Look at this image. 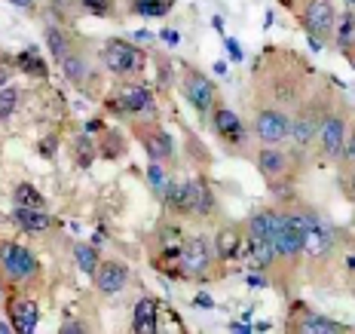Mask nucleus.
Listing matches in <instances>:
<instances>
[{
  "mask_svg": "<svg viewBox=\"0 0 355 334\" xmlns=\"http://www.w3.org/2000/svg\"><path fill=\"white\" fill-rule=\"evenodd\" d=\"M346 132H349V120L343 110L331 108L319 117V132H315V144H319L324 160H340L346 144Z\"/></svg>",
  "mask_w": 355,
  "mask_h": 334,
  "instance_id": "1",
  "label": "nucleus"
},
{
  "mask_svg": "<svg viewBox=\"0 0 355 334\" xmlns=\"http://www.w3.org/2000/svg\"><path fill=\"white\" fill-rule=\"evenodd\" d=\"M0 270L12 282H28L37 276L40 264H37L31 249L19 246V242H3V246H0Z\"/></svg>",
  "mask_w": 355,
  "mask_h": 334,
  "instance_id": "2",
  "label": "nucleus"
},
{
  "mask_svg": "<svg viewBox=\"0 0 355 334\" xmlns=\"http://www.w3.org/2000/svg\"><path fill=\"white\" fill-rule=\"evenodd\" d=\"M101 62L110 74L129 77V74H138L144 68V53L138 47H132L129 40H107L105 49H101Z\"/></svg>",
  "mask_w": 355,
  "mask_h": 334,
  "instance_id": "3",
  "label": "nucleus"
},
{
  "mask_svg": "<svg viewBox=\"0 0 355 334\" xmlns=\"http://www.w3.org/2000/svg\"><path fill=\"white\" fill-rule=\"evenodd\" d=\"M334 25H337V12L331 6V0H309L306 10H303V28L313 37V47L319 49V40H331L334 37Z\"/></svg>",
  "mask_w": 355,
  "mask_h": 334,
  "instance_id": "4",
  "label": "nucleus"
},
{
  "mask_svg": "<svg viewBox=\"0 0 355 334\" xmlns=\"http://www.w3.org/2000/svg\"><path fill=\"white\" fill-rule=\"evenodd\" d=\"M214 258L218 255H214L211 240H205V236H190V240L181 246V270L187 273V279L209 276Z\"/></svg>",
  "mask_w": 355,
  "mask_h": 334,
  "instance_id": "5",
  "label": "nucleus"
},
{
  "mask_svg": "<svg viewBox=\"0 0 355 334\" xmlns=\"http://www.w3.org/2000/svg\"><path fill=\"white\" fill-rule=\"evenodd\" d=\"M254 135L261 144H282L291 135V120L279 108H261L254 117Z\"/></svg>",
  "mask_w": 355,
  "mask_h": 334,
  "instance_id": "6",
  "label": "nucleus"
},
{
  "mask_svg": "<svg viewBox=\"0 0 355 334\" xmlns=\"http://www.w3.org/2000/svg\"><path fill=\"white\" fill-rule=\"evenodd\" d=\"M129 279H132V270L120 261H98L92 273V282L101 294H120L129 285Z\"/></svg>",
  "mask_w": 355,
  "mask_h": 334,
  "instance_id": "7",
  "label": "nucleus"
},
{
  "mask_svg": "<svg viewBox=\"0 0 355 334\" xmlns=\"http://www.w3.org/2000/svg\"><path fill=\"white\" fill-rule=\"evenodd\" d=\"M184 95H187V101L193 105L199 114H209V110H214V83L211 80H205L199 71H187L184 74Z\"/></svg>",
  "mask_w": 355,
  "mask_h": 334,
  "instance_id": "8",
  "label": "nucleus"
},
{
  "mask_svg": "<svg viewBox=\"0 0 355 334\" xmlns=\"http://www.w3.org/2000/svg\"><path fill=\"white\" fill-rule=\"evenodd\" d=\"M303 218H306V227H303V255L309 258H324L334 246V240H331V230L322 224L315 215H306L303 212Z\"/></svg>",
  "mask_w": 355,
  "mask_h": 334,
  "instance_id": "9",
  "label": "nucleus"
},
{
  "mask_svg": "<svg viewBox=\"0 0 355 334\" xmlns=\"http://www.w3.org/2000/svg\"><path fill=\"white\" fill-rule=\"evenodd\" d=\"M114 108L123 110V114H144V110L153 108V92L141 83H125L116 89Z\"/></svg>",
  "mask_w": 355,
  "mask_h": 334,
  "instance_id": "10",
  "label": "nucleus"
},
{
  "mask_svg": "<svg viewBox=\"0 0 355 334\" xmlns=\"http://www.w3.org/2000/svg\"><path fill=\"white\" fill-rule=\"evenodd\" d=\"M257 169L266 175V178H285L291 172V160H288V153L282 151V144H263L261 151H257Z\"/></svg>",
  "mask_w": 355,
  "mask_h": 334,
  "instance_id": "11",
  "label": "nucleus"
},
{
  "mask_svg": "<svg viewBox=\"0 0 355 334\" xmlns=\"http://www.w3.org/2000/svg\"><path fill=\"white\" fill-rule=\"evenodd\" d=\"M138 138H141L147 157H150L153 162L172 160L175 144H172V138H168V132H162V129H157V126H153V129H141V132H138Z\"/></svg>",
  "mask_w": 355,
  "mask_h": 334,
  "instance_id": "12",
  "label": "nucleus"
},
{
  "mask_svg": "<svg viewBox=\"0 0 355 334\" xmlns=\"http://www.w3.org/2000/svg\"><path fill=\"white\" fill-rule=\"evenodd\" d=\"M319 117L322 114H315L313 108H306V110H300L297 117L291 120V138L297 147H309L315 141V132H319Z\"/></svg>",
  "mask_w": 355,
  "mask_h": 334,
  "instance_id": "13",
  "label": "nucleus"
},
{
  "mask_svg": "<svg viewBox=\"0 0 355 334\" xmlns=\"http://www.w3.org/2000/svg\"><path fill=\"white\" fill-rule=\"evenodd\" d=\"M12 221L25 230V233H46L49 230V215L43 209H28V206H16V212H12Z\"/></svg>",
  "mask_w": 355,
  "mask_h": 334,
  "instance_id": "14",
  "label": "nucleus"
},
{
  "mask_svg": "<svg viewBox=\"0 0 355 334\" xmlns=\"http://www.w3.org/2000/svg\"><path fill=\"white\" fill-rule=\"evenodd\" d=\"M214 129L224 141H242L245 138V129H242L239 117L233 114L230 108H214Z\"/></svg>",
  "mask_w": 355,
  "mask_h": 334,
  "instance_id": "15",
  "label": "nucleus"
},
{
  "mask_svg": "<svg viewBox=\"0 0 355 334\" xmlns=\"http://www.w3.org/2000/svg\"><path fill=\"white\" fill-rule=\"evenodd\" d=\"M211 246H214V255H218L220 261H233V258L242 251V233L236 227H224V230H218Z\"/></svg>",
  "mask_w": 355,
  "mask_h": 334,
  "instance_id": "16",
  "label": "nucleus"
},
{
  "mask_svg": "<svg viewBox=\"0 0 355 334\" xmlns=\"http://www.w3.org/2000/svg\"><path fill=\"white\" fill-rule=\"evenodd\" d=\"M214 212V194L205 181H190V215L193 218H209Z\"/></svg>",
  "mask_w": 355,
  "mask_h": 334,
  "instance_id": "17",
  "label": "nucleus"
},
{
  "mask_svg": "<svg viewBox=\"0 0 355 334\" xmlns=\"http://www.w3.org/2000/svg\"><path fill=\"white\" fill-rule=\"evenodd\" d=\"M12 328L19 334H31L37 328V303L34 301H16L12 303Z\"/></svg>",
  "mask_w": 355,
  "mask_h": 334,
  "instance_id": "18",
  "label": "nucleus"
},
{
  "mask_svg": "<svg viewBox=\"0 0 355 334\" xmlns=\"http://www.w3.org/2000/svg\"><path fill=\"white\" fill-rule=\"evenodd\" d=\"M166 206L175 215H190V181L166 184Z\"/></svg>",
  "mask_w": 355,
  "mask_h": 334,
  "instance_id": "19",
  "label": "nucleus"
},
{
  "mask_svg": "<svg viewBox=\"0 0 355 334\" xmlns=\"http://www.w3.org/2000/svg\"><path fill=\"white\" fill-rule=\"evenodd\" d=\"M135 331L138 334H150L157 331V301L153 298H141L135 307Z\"/></svg>",
  "mask_w": 355,
  "mask_h": 334,
  "instance_id": "20",
  "label": "nucleus"
},
{
  "mask_svg": "<svg viewBox=\"0 0 355 334\" xmlns=\"http://www.w3.org/2000/svg\"><path fill=\"white\" fill-rule=\"evenodd\" d=\"M58 65H62L64 77H68L73 86H83L86 80H89V65H86V58L80 56V53H68Z\"/></svg>",
  "mask_w": 355,
  "mask_h": 334,
  "instance_id": "21",
  "label": "nucleus"
},
{
  "mask_svg": "<svg viewBox=\"0 0 355 334\" xmlns=\"http://www.w3.org/2000/svg\"><path fill=\"white\" fill-rule=\"evenodd\" d=\"M248 258H251V264L254 267H261V270H266L272 261H276V249L270 246V240H257V236H251V242H248Z\"/></svg>",
  "mask_w": 355,
  "mask_h": 334,
  "instance_id": "22",
  "label": "nucleus"
},
{
  "mask_svg": "<svg viewBox=\"0 0 355 334\" xmlns=\"http://www.w3.org/2000/svg\"><path fill=\"white\" fill-rule=\"evenodd\" d=\"M297 328H300L303 334H334V331H340V325L334 322V319H328V316L306 313V316L300 319Z\"/></svg>",
  "mask_w": 355,
  "mask_h": 334,
  "instance_id": "23",
  "label": "nucleus"
},
{
  "mask_svg": "<svg viewBox=\"0 0 355 334\" xmlns=\"http://www.w3.org/2000/svg\"><path fill=\"white\" fill-rule=\"evenodd\" d=\"M272 221H276V212H270V209L254 212V215L248 218V236H257V240H270Z\"/></svg>",
  "mask_w": 355,
  "mask_h": 334,
  "instance_id": "24",
  "label": "nucleus"
},
{
  "mask_svg": "<svg viewBox=\"0 0 355 334\" xmlns=\"http://www.w3.org/2000/svg\"><path fill=\"white\" fill-rule=\"evenodd\" d=\"M334 40H337L340 49H349L352 43H355V16H352V12H343V16L337 19V25H334Z\"/></svg>",
  "mask_w": 355,
  "mask_h": 334,
  "instance_id": "25",
  "label": "nucleus"
},
{
  "mask_svg": "<svg viewBox=\"0 0 355 334\" xmlns=\"http://www.w3.org/2000/svg\"><path fill=\"white\" fill-rule=\"evenodd\" d=\"M12 203H16V206H28V209H43V206H46V199H43V194L37 187H31V184H19L16 194H12Z\"/></svg>",
  "mask_w": 355,
  "mask_h": 334,
  "instance_id": "26",
  "label": "nucleus"
},
{
  "mask_svg": "<svg viewBox=\"0 0 355 334\" xmlns=\"http://www.w3.org/2000/svg\"><path fill=\"white\" fill-rule=\"evenodd\" d=\"M19 101H21V95H19L16 86H3V89H0V123H6L12 114H16Z\"/></svg>",
  "mask_w": 355,
  "mask_h": 334,
  "instance_id": "27",
  "label": "nucleus"
},
{
  "mask_svg": "<svg viewBox=\"0 0 355 334\" xmlns=\"http://www.w3.org/2000/svg\"><path fill=\"white\" fill-rule=\"evenodd\" d=\"M16 65H19V68L25 71V74H34L37 80H43V77H46V65H43L40 58H37L34 49H28V53H21Z\"/></svg>",
  "mask_w": 355,
  "mask_h": 334,
  "instance_id": "28",
  "label": "nucleus"
},
{
  "mask_svg": "<svg viewBox=\"0 0 355 334\" xmlns=\"http://www.w3.org/2000/svg\"><path fill=\"white\" fill-rule=\"evenodd\" d=\"M73 258H77L80 270H83L86 276H92L95 267H98V251H95L92 246H77V251H73Z\"/></svg>",
  "mask_w": 355,
  "mask_h": 334,
  "instance_id": "29",
  "label": "nucleus"
},
{
  "mask_svg": "<svg viewBox=\"0 0 355 334\" xmlns=\"http://www.w3.org/2000/svg\"><path fill=\"white\" fill-rule=\"evenodd\" d=\"M46 43H49V49H53V56L62 62L64 56L71 53V47H68V37H64L58 28H46Z\"/></svg>",
  "mask_w": 355,
  "mask_h": 334,
  "instance_id": "30",
  "label": "nucleus"
},
{
  "mask_svg": "<svg viewBox=\"0 0 355 334\" xmlns=\"http://www.w3.org/2000/svg\"><path fill=\"white\" fill-rule=\"evenodd\" d=\"M135 10L141 12V16H162V12L168 10V3L166 0H138Z\"/></svg>",
  "mask_w": 355,
  "mask_h": 334,
  "instance_id": "31",
  "label": "nucleus"
},
{
  "mask_svg": "<svg viewBox=\"0 0 355 334\" xmlns=\"http://www.w3.org/2000/svg\"><path fill=\"white\" fill-rule=\"evenodd\" d=\"M80 6H83L86 12H92V16H110V0H77Z\"/></svg>",
  "mask_w": 355,
  "mask_h": 334,
  "instance_id": "32",
  "label": "nucleus"
},
{
  "mask_svg": "<svg viewBox=\"0 0 355 334\" xmlns=\"http://www.w3.org/2000/svg\"><path fill=\"white\" fill-rule=\"evenodd\" d=\"M147 181H150V187H153V190H166V175H162L159 162H153V160H150V169H147Z\"/></svg>",
  "mask_w": 355,
  "mask_h": 334,
  "instance_id": "33",
  "label": "nucleus"
},
{
  "mask_svg": "<svg viewBox=\"0 0 355 334\" xmlns=\"http://www.w3.org/2000/svg\"><path fill=\"white\" fill-rule=\"evenodd\" d=\"M16 71H19L16 62H10V58H0V89L10 83L12 77H16Z\"/></svg>",
  "mask_w": 355,
  "mask_h": 334,
  "instance_id": "34",
  "label": "nucleus"
},
{
  "mask_svg": "<svg viewBox=\"0 0 355 334\" xmlns=\"http://www.w3.org/2000/svg\"><path fill=\"white\" fill-rule=\"evenodd\" d=\"M340 160H346V162H352V166H355V126L346 132V144H343V153H340Z\"/></svg>",
  "mask_w": 355,
  "mask_h": 334,
  "instance_id": "35",
  "label": "nucleus"
},
{
  "mask_svg": "<svg viewBox=\"0 0 355 334\" xmlns=\"http://www.w3.org/2000/svg\"><path fill=\"white\" fill-rule=\"evenodd\" d=\"M343 190H346V197H349L352 203H355V169H352L349 175H346V184H343Z\"/></svg>",
  "mask_w": 355,
  "mask_h": 334,
  "instance_id": "36",
  "label": "nucleus"
},
{
  "mask_svg": "<svg viewBox=\"0 0 355 334\" xmlns=\"http://www.w3.org/2000/svg\"><path fill=\"white\" fill-rule=\"evenodd\" d=\"M227 49H230V56L236 58V62L242 58V49H239V43H236V40H227Z\"/></svg>",
  "mask_w": 355,
  "mask_h": 334,
  "instance_id": "37",
  "label": "nucleus"
},
{
  "mask_svg": "<svg viewBox=\"0 0 355 334\" xmlns=\"http://www.w3.org/2000/svg\"><path fill=\"white\" fill-rule=\"evenodd\" d=\"M193 303H196V307H205V310H209V307H211V298H209V294H199Z\"/></svg>",
  "mask_w": 355,
  "mask_h": 334,
  "instance_id": "38",
  "label": "nucleus"
},
{
  "mask_svg": "<svg viewBox=\"0 0 355 334\" xmlns=\"http://www.w3.org/2000/svg\"><path fill=\"white\" fill-rule=\"evenodd\" d=\"M12 6H19V10H28V6H34V0H10Z\"/></svg>",
  "mask_w": 355,
  "mask_h": 334,
  "instance_id": "39",
  "label": "nucleus"
},
{
  "mask_svg": "<svg viewBox=\"0 0 355 334\" xmlns=\"http://www.w3.org/2000/svg\"><path fill=\"white\" fill-rule=\"evenodd\" d=\"M64 334H73V331H83V325H77V322H68V325H64V328H62Z\"/></svg>",
  "mask_w": 355,
  "mask_h": 334,
  "instance_id": "40",
  "label": "nucleus"
},
{
  "mask_svg": "<svg viewBox=\"0 0 355 334\" xmlns=\"http://www.w3.org/2000/svg\"><path fill=\"white\" fill-rule=\"evenodd\" d=\"M230 331H239V334H245V331H251V328H248L245 322H233V325H230Z\"/></svg>",
  "mask_w": 355,
  "mask_h": 334,
  "instance_id": "41",
  "label": "nucleus"
},
{
  "mask_svg": "<svg viewBox=\"0 0 355 334\" xmlns=\"http://www.w3.org/2000/svg\"><path fill=\"white\" fill-rule=\"evenodd\" d=\"M53 3H58V10H71L73 0H53Z\"/></svg>",
  "mask_w": 355,
  "mask_h": 334,
  "instance_id": "42",
  "label": "nucleus"
},
{
  "mask_svg": "<svg viewBox=\"0 0 355 334\" xmlns=\"http://www.w3.org/2000/svg\"><path fill=\"white\" fill-rule=\"evenodd\" d=\"M346 3H349V6H355V0H346Z\"/></svg>",
  "mask_w": 355,
  "mask_h": 334,
  "instance_id": "43",
  "label": "nucleus"
}]
</instances>
